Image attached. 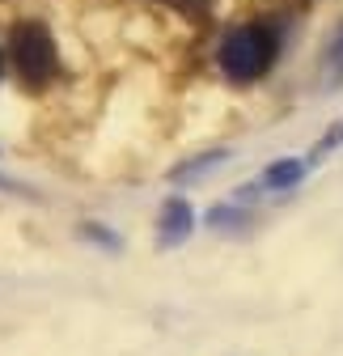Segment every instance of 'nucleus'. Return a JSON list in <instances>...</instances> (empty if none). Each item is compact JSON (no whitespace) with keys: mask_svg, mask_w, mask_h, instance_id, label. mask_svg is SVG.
<instances>
[{"mask_svg":"<svg viewBox=\"0 0 343 356\" xmlns=\"http://www.w3.org/2000/svg\"><path fill=\"white\" fill-rule=\"evenodd\" d=\"M280 51V42H276V30L263 26V22H250V26H237L221 38V51H217V64L225 76L233 81H254V76H263L271 68Z\"/></svg>","mask_w":343,"mask_h":356,"instance_id":"f257e3e1","label":"nucleus"},{"mask_svg":"<svg viewBox=\"0 0 343 356\" xmlns=\"http://www.w3.org/2000/svg\"><path fill=\"white\" fill-rule=\"evenodd\" d=\"M9 51H13V64L22 72V85L30 89H42L51 76H56V38L51 30L42 26V22H17L13 34H9Z\"/></svg>","mask_w":343,"mask_h":356,"instance_id":"f03ea898","label":"nucleus"},{"mask_svg":"<svg viewBox=\"0 0 343 356\" xmlns=\"http://www.w3.org/2000/svg\"><path fill=\"white\" fill-rule=\"evenodd\" d=\"M195 229V212L187 200H165L161 204V220H157V242L161 246H178L187 242V234Z\"/></svg>","mask_w":343,"mask_h":356,"instance_id":"7ed1b4c3","label":"nucleus"},{"mask_svg":"<svg viewBox=\"0 0 343 356\" xmlns=\"http://www.w3.org/2000/svg\"><path fill=\"white\" fill-rule=\"evenodd\" d=\"M306 178V161H296V157H280L263 170V191H288L296 187Z\"/></svg>","mask_w":343,"mask_h":356,"instance_id":"20e7f679","label":"nucleus"},{"mask_svg":"<svg viewBox=\"0 0 343 356\" xmlns=\"http://www.w3.org/2000/svg\"><path fill=\"white\" fill-rule=\"evenodd\" d=\"M221 161H229V149H212V153H199V157H191V161L174 165V170H169V178H174V183H191V174H203V170L221 165Z\"/></svg>","mask_w":343,"mask_h":356,"instance_id":"39448f33","label":"nucleus"},{"mask_svg":"<svg viewBox=\"0 0 343 356\" xmlns=\"http://www.w3.org/2000/svg\"><path fill=\"white\" fill-rule=\"evenodd\" d=\"M161 5L174 9V13H183V17H191V22H203L212 13V0H161Z\"/></svg>","mask_w":343,"mask_h":356,"instance_id":"423d86ee","label":"nucleus"},{"mask_svg":"<svg viewBox=\"0 0 343 356\" xmlns=\"http://www.w3.org/2000/svg\"><path fill=\"white\" fill-rule=\"evenodd\" d=\"M81 238H90V242H106V250H119V238H115L110 229H102V225H90V220L81 225Z\"/></svg>","mask_w":343,"mask_h":356,"instance_id":"0eeeda50","label":"nucleus"},{"mask_svg":"<svg viewBox=\"0 0 343 356\" xmlns=\"http://www.w3.org/2000/svg\"><path fill=\"white\" fill-rule=\"evenodd\" d=\"M208 220H212L217 229H225V225H237L242 216H237V208H212V216H208Z\"/></svg>","mask_w":343,"mask_h":356,"instance_id":"6e6552de","label":"nucleus"},{"mask_svg":"<svg viewBox=\"0 0 343 356\" xmlns=\"http://www.w3.org/2000/svg\"><path fill=\"white\" fill-rule=\"evenodd\" d=\"M0 64H5V60H0Z\"/></svg>","mask_w":343,"mask_h":356,"instance_id":"1a4fd4ad","label":"nucleus"}]
</instances>
